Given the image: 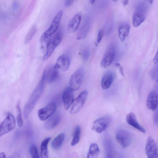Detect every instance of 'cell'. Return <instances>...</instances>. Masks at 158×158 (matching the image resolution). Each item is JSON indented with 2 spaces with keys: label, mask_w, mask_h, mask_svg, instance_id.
Returning a JSON list of instances; mask_svg holds the SVG:
<instances>
[{
  "label": "cell",
  "mask_w": 158,
  "mask_h": 158,
  "mask_svg": "<svg viewBox=\"0 0 158 158\" xmlns=\"http://www.w3.org/2000/svg\"><path fill=\"white\" fill-rule=\"evenodd\" d=\"M45 77L43 74L41 79L31 94L23 109L24 118H27L35 104L43 93L44 86Z\"/></svg>",
  "instance_id": "6da1fadb"
},
{
  "label": "cell",
  "mask_w": 158,
  "mask_h": 158,
  "mask_svg": "<svg viewBox=\"0 0 158 158\" xmlns=\"http://www.w3.org/2000/svg\"><path fill=\"white\" fill-rule=\"evenodd\" d=\"M147 3L142 2L137 6L132 16V22L135 27H139L145 20L148 12Z\"/></svg>",
  "instance_id": "7a4b0ae2"
},
{
  "label": "cell",
  "mask_w": 158,
  "mask_h": 158,
  "mask_svg": "<svg viewBox=\"0 0 158 158\" xmlns=\"http://www.w3.org/2000/svg\"><path fill=\"white\" fill-rule=\"evenodd\" d=\"M53 35L49 38L47 43L46 51L43 58L44 60H46L50 57L55 49L62 40L63 34L61 31H57Z\"/></svg>",
  "instance_id": "3957f363"
},
{
  "label": "cell",
  "mask_w": 158,
  "mask_h": 158,
  "mask_svg": "<svg viewBox=\"0 0 158 158\" xmlns=\"http://www.w3.org/2000/svg\"><path fill=\"white\" fill-rule=\"evenodd\" d=\"M63 15V11H59L54 17L49 28L43 34L41 41L44 42L54 34L58 30Z\"/></svg>",
  "instance_id": "277c9868"
},
{
  "label": "cell",
  "mask_w": 158,
  "mask_h": 158,
  "mask_svg": "<svg viewBox=\"0 0 158 158\" xmlns=\"http://www.w3.org/2000/svg\"><path fill=\"white\" fill-rule=\"evenodd\" d=\"M15 126L14 117L10 112H8L6 118L0 124V137L12 130Z\"/></svg>",
  "instance_id": "5b68a950"
},
{
  "label": "cell",
  "mask_w": 158,
  "mask_h": 158,
  "mask_svg": "<svg viewBox=\"0 0 158 158\" xmlns=\"http://www.w3.org/2000/svg\"><path fill=\"white\" fill-rule=\"evenodd\" d=\"M111 120V117L108 115L97 119L94 122L92 130L96 133H101L108 127Z\"/></svg>",
  "instance_id": "8992f818"
},
{
  "label": "cell",
  "mask_w": 158,
  "mask_h": 158,
  "mask_svg": "<svg viewBox=\"0 0 158 158\" xmlns=\"http://www.w3.org/2000/svg\"><path fill=\"white\" fill-rule=\"evenodd\" d=\"M84 75L82 68L77 70L71 76L69 79V87L74 91L78 90L82 84Z\"/></svg>",
  "instance_id": "52a82bcc"
},
{
  "label": "cell",
  "mask_w": 158,
  "mask_h": 158,
  "mask_svg": "<svg viewBox=\"0 0 158 158\" xmlns=\"http://www.w3.org/2000/svg\"><path fill=\"white\" fill-rule=\"evenodd\" d=\"M105 158H114L115 150L113 140L110 135L106 134L103 139Z\"/></svg>",
  "instance_id": "ba28073f"
},
{
  "label": "cell",
  "mask_w": 158,
  "mask_h": 158,
  "mask_svg": "<svg viewBox=\"0 0 158 158\" xmlns=\"http://www.w3.org/2000/svg\"><path fill=\"white\" fill-rule=\"evenodd\" d=\"M116 138L119 144L124 148L130 144L132 140L131 133L128 131L123 129H119L117 131Z\"/></svg>",
  "instance_id": "9c48e42d"
},
{
  "label": "cell",
  "mask_w": 158,
  "mask_h": 158,
  "mask_svg": "<svg viewBox=\"0 0 158 158\" xmlns=\"http://www.w3.org/2000/svg\"><path fill=\"white\" fill-rule=\"evenodd\" d=\"M56 108V103L54 102H50L45 107L38 110L39 118L42 121L47 120L55 113Z\"/></svg>",
  "instance_id": "30bf717a"
},
{
  "label": "cell",
  "mask_w": 158,
  "mask_h": 158,
  "mask_svg": "<svg viewBox=\"0 0 158 158\" xmlns=\"http://www.w3.org/2000/svg\"><path fill=\"white\" fill-rule=\"evenodd\" d=\"M88 94V91L86 90H84L74 100L70 111L71 114H73L77 113L82 108L85 103Z\"/></svg>",
  "instance_id": "8fae6325"
},
{
  "label": "cell",
  "mask_w": 158,
  "mask_h": 158,
  "mask_svg": "<svg viewBox=\"0 0 158 158\" xmlns=\"http://www.w3.org/2000/svg\"><path fill=\"white\" fill-rule=\"evenodd\" d=\"M115 47L110 45L106 49L101 62V66L103 68L108 67L112 62L115 56Z\"/></svg>",
  "instance_id": "7c38bea8"
},
{
  "label": "cell",
  "mask_w": 158,
  "mask_h": 158,
  "mask_svg": "<svg viewBox=\"0 0 158 158\" xmlns=\"http://www.w3.org/2000/svg\"><path fill=\"white\" fill-rule=\"evenodd\" d=\"M158 147L154 139L151 136L148 137L146 144L145 152L148 158H158Z\"/></svg>",
  "instance_id": "4fadbf2b"
},
{
  "label": "cell",
  "mask_w": 158,
  "mask_h": 158,
  "mask_svg": "<svg viewBox=\"0 0 158 158\" xmlns=\"http://www.w3.org/2000/svg\"><path fill=\"white\" fill-rule=\"evenodd\" d=\"M90 25L89 17H85L77 33V40L83 39L87 36L89 30Z\"/></svg>",
  "instance_id": "5bb4252c"
},
{
  "label": "cell",
  "mask_w": 158,
  "mask_h": 158,
  "mask_svg": "<svg viewBox=\"0 0 158 158\" xmlns=\"http://www.w3.org/2000/svg\"><path fill=\"white\" fill-rule=\"evenodd\" d=\"M73 91L69 87H68L63 92L62 95V101L64 108L66 110L69 109L75 100Z\"/></svg>",
  "instance_id": "9a60e30c"
},
{
  "label": "cell",
  "mask_w": 158,
  "mask_h": 158,
  "mask_svg": "<svg viewBox=\"0 0 158 158\" xmlns=\"http://www.w3.org/2000/svg\"><path fill=\"white\" fill-rule=\"evenodd\" d=\"M59 69L55 65L46 69L44 72L45 80L49 83L55 81L59 76Z\"/></svg>",
  "instance_id": "2e32d148"
},
{
  "label": "cell",
  "mask_w": 158,
  "mask_h": 158,
  "mask_svg": "<svg viewBox=\"0 0 158 158\" xmlns=\"http://www.w3.org/2000/svg\"><path fill=\"white\" fill-rule=\"evenodd\" d=\"M82 19L81 12L76 13L69 22L67 27V31L69 33L76 31L78 29Z\"/></svg>",
  "instance_id": "e0dca14e"
},
{
  "label": "cell",
  "mask_w": 158,
  "mask_h": 158,
  "mask_svg": "<svg viewBox=\"0 0 158 158\" xmlns=\"http://www.w3.org/2000/svg\"><path fill=\"white\" fill-rule=\"evenodd\" d=\"M61 118L60 114L59 113H54L47 119L44 124V127L47 130L54 128L59 123Z\"/></svg>",
  "instance_id": "ac0fdd59"
},
{
  "label": "cell",
  "mask_w": 158,
  "mask_h": 158,
  "mask_svg": "<svg viewBox=\"0 0 158 158\" xmlns=\"http://www.w3.org/2000/svg\"><path fill=\"white\" fill-rule=\"evenodd\" d=\"M70 64L69 57L66 55L62 54L58 58L54 65L59 69H60L63 71H66L68 69Z\"/></svg>",
  "instance_id": "d6986e66"
},
{
  "label": "cell",
  "mask_w": 158,
  "mask_h": 158,
  "mask_svg": "<svg viewBox=\"0 0 158 158\" xmlns=\"http://www.w3.org/2000/svg\"><path fill=\"white\" fill-rule=\"evenodd\" d=\"M158 99L157 93L155 91H152L149 94L146 102V105L149 110H154L158 106Z\"/></svg>",
  "instance_id": "ffe728a7"
},
{
  "label": "cell",
  "mask_w": 158,
  "mask_h": 158,
  "mask_svg": "<svg viewBox=\"0 0 158 158\" xmlns=\"http://www.w3.org/2000/svg\"><path fill=\"white\" fill-rule=\"evenodd\" d=\"M126 121L128 124L142 133L146 132L145 129L139 123L135 115L132 112L129 113L126 117Z\"/></svg>",
  "instance_id": "44dd1931"
},
{
  "label": "cell",
  "mask_w": 158,
  "mask_h": 158,
  "mask_svg": "<svg viewBox=\"0 0 158 158\" xmlns=\"http://www.w3.org/2000/svg\"><path fill=\"white\" fill-rule=\"evenodd\" d=\"M114 75L113 72L110 70L107 71L104 74L101 82L103 89H106L110 87L113 81Z\"/></svg>",
  "instance_id": "7402d4cb"
},
{
  "label": "cell",
  "mask_w": 158,
  "mask_h": 158,
  "mask_svg": "<svg viewBox=\"0 0 158 158\" xmlns=\"http://www.w3.org/2000/svg\"><path fill=\"white\" fill-rule=\"evenodd\" d=\"M130 27L127 23H123L120 25L118 28L119 38L122 42H123L129 34Z\"/></svg>",
  "instance_id": "603a6c76"
},
{
  "label": "cell",
  "mask_w": 158,
  "mask_h": 158,
  "mask_svg": "<svg viewBox=\"0 0 158 158\" xmlns=\"http://www.w3.org/2000/svg\"><path fill=\"white\" fill-rule=\"evenodd\" d=\"M100 152L98 145L95 143H92L90 146L87 158H98Z\"/></svg>",
  "instance_id": "cb8c5ba5"
},
{
  "label": "cell",
  "mask_w": 158,
  "mask_h": 158,
  "mask_svg": "<svg viewBox=\"0 0 158 158\" xmlns=\"http://www.w3.org/2000/svg\"><path fill=\"white\" fill-rule=\"evenodd\" d=\"M51 138L48 137L42 142L40 147V155L41 158H48V144Z\"/></svg>",
  "instance_id": "d4e9b609"
},
{
  "label": "cell",
  "mask_w": 158,
  "mask_h": 158,
  "mask_svg": "<svg viewBox=\"0 0 158 158\" xmlns=\"http://www.w3.org/2000/svg\"><path fill=\"white\" fill-rule=\"evenodd\" d=\"M65 138V135L63 133L58 135L53 140L51 145L52 148L57 150L60 148L63 144Z\"/></svg>",
  "instance_id": "484cf974"
},
{
  "label": "cell",
  "mask_w": 158,
  "mask_h": 158,
  "mask_svg": "<svg viewBox=\"0 0 158 158\" xmlns=\"http://www.w3.org/2000/svg\"><path fill=\"white\" fill-rule=\"evenodd\" d=\"M81 133V128L79 126H77L74 130L71 145L74 146L79 142Z\"/></svg>",
  "instance_id": "4316f807"
},
{
  "label": "cell",
  "mask_w": 158,
  "mask_h": 158,
  "mask_svg": "<svg viewBox=\"0 0 158 158\" xmlns=\"http://www.w3.org/2000/svg\"><path fill=\"white\" fill-rule=\"evenodd\" d=\"M16 108L18 124L19 127H21L23 125V121L22 117V111L19 102L17 103Z\"/></svg>",
  "instance_id": "83f0119b"
},
{
  "label": "cell",
  "mask_w": 158,
  "mask_h": 158,
  "mask_svg": "<svg viewBox=\"0 0 158 158\" xmlns=\"http://www.w3.org/2000/svg\"><path fill=\"white\" fill-rule=\"evenodd\" d=\"M36 31V27L35 25L33 26L28 31L25 37L24 40V43L25 44H27L31 40Z\"/></svg>",
  "instance_id": "f1b7e54d"
},
{
  "label": "cell",
  "mask_w": 158,
  "mask_h": 158,
  "mask_svg": "<svg viewBox=\"0 0 158 158\" xmlns=\"http://www.w3.org/2000/svg\"><path fill=\"white\" fill-rule=\"evenodd\" d=\"M29 151L32 158H40L37 147L35 145L33 144L30 146Z\"/></svg>",
  "instance_id": "f546056e"
},
{
  "label": "cell",
  "mask_w": 158,
  "mask_h": 158,
  "mask_svg": "<svg viewBox=\"0 0 158 158\" xmlns=\"http://www.w3.org/2000/svg\"><path fill=\"white\" fill-rule=\"evenodd\" d=\"M90 55V51L89 48H84L82 53V57L84 61L87 60L89 58Z\"/></svg>",
  "instance_id": "4dcf8cb0"
},
{
  "label": "cell",
  "mask_w": 158,
  "mask_h": 158,
  "mask_svg": "<svg viewBox=\"0 0 158 158\" xmlns=\"http://www.w3.org/2000/svg\"><path fill=\"white\" fill-rule=\"evenodd\" d=\"M151 75L153 80L156 81L158 80V67L157 66L154 67L151 72Z\"/></svg>",
  "instance_id": "1f68e13d"
},
{
  "label": "cell",
  "mask_w": 158,
  "mask_h": 158,
  "mask_svg": "<svg viewBox=\"0 0 158 158\" xmlns=\"http://www.w3.org/2000/svg\"><path fill=\"white\" fill-rule=\"evenodd\" d=\"M104 34V31L102 28L100 29L99 31L98 35L97 42V43H99L102 39Z\"/></svg>",
  "instance_id": "d6a6232c"
},
{
  "label": "cell",
  "mask_w": 158,
  "mask_h": 158,
  "mask_svg": "<svg viewBox=\"0 0 158 158\" xmlns=\"http://www.w3.org/2000/svg\"><path fill=\"white\" fill-rule=\"evenodd\" d=\"M115 67L118 69L121 75L124 77V74L123 72V69L122 66L118 63H116L115 64Z\"/></svg>",
  "instance_id": "836d02e7"
},
{
  "label": "cell",
  "mask_w": 158,
  "mask_h": 158,
  "mask_svg": "<svg viewBox=\"0 0 158 158\" xmlns=\"http://www.w3.org/2000/svg\"><path fill=\"white\" fill-rule=\"evenodd\" d=\"M73 0H65L64 2V5L66 7L70 6L73 3Z\"/></svg>",
  "instance_id": "e575fe53"
},
{
  "label": "cell",
  "mask_w": 158,
  "mask_h": 158,
  "mask_svg": "<svg viewBox=\"0 0 158 158\" xmlns=\"http://www.w3.org/2000/svg\"><path fill=\"white\" fill-rule=\"evenodd\" d=\"M153 120L155 124L156 125H157L158 123L157 110L155 112L154 114Z\"/></svg>",
  "instance_id": "d590c367"
},
{
  "label": "cell",
  "mask_w": 158,
  "mask_h": 158,
  "mask_svg": "<svg viewBox=\"0 0 158 158\" xmlns=\"http://www.w3.org/2000/svg\"><path fill=\"white\" fill-rule=\"evenodd\" d=\"M154 63L156 64L158 63V52H157L153 59Z\"/></svg>",
  "instance_id": "8d00e7d4"
},
{
  "label": "cell",
  "mask_w": 158,
  "mask_h": 158,
  "mask_svg": "<svg viewBox=\"0 0 158 158\" xmlns=\"http://www.w3.org/2000/svg\"><path fill=\"white\" fill-rule=\"evenodd\" d=\"M0 158H6L5 153L4 152H0Z\"/></svg>",
  "instance_id": "74e56055"
},
{
  "label": "cell",
  "mask_w": 158,
  "mask_h": 158,
  "mask_svg": "<svg viewBox=\"0 0 158 158\" xmlns=\"http://www.w3.org/2000/svg\"><path fill=\"white\" fill-rule=\"evenodd\" d=\"M128 0H124L122 2L123 4V5H126L128 2Z\"/></svg>",
  "instance_id": "f35d334b"
},
{
  "label": "cell",
  "mask_w": 158,
  "mask_h": 158,
  "mask_svg": "<svg viewBox=\"0 0 158 158\" xmlns=\"http://www.w3.org/2000/svg\"><path fill=\"white\" fill-rule=\"evenodd\" d=\"M95 1V0H90L89 1V2L91 4H93L94 2Z\"/></svg>",
  "instance_id": "ab89813d"
},
{
  "label": "cell",
  "mask_w": 158,
  "mask_h": 158,
  "mask_svg": "<svg viewBox=\"0 0 158 158\" xmlns=\"http://www.w3.org/2000/svg\"><path fill=\"white\" fill-rule=\"evenodd\" d=\"M148 1V2H149L148 3H149L150 4H151L152 3L153 1V0H150V1Z\"/></svg>",
  "instance_id": "60d3db41"
}]
</instances>
